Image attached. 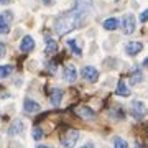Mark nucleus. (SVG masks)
I'll use <instances>...</instances> for the list:
<instances>
[{"label": "nucleus", "instance_id": "nucleus-1", "mask_svg": "<svg viewBox=\"0 0 148 148\" xmlns=\"http://www.w3.org/2000/svg\"><path fill=\"white\" fill-rule=\"evenodd\" d=\"M87 13H89V3L81 0L71 12L58 16L54 20V32H56V35L61 36V35H66L71 30H74L76 27H79L81 23L86 20Z\"/></svg>", "mask_w": 148, "mask_h": 148}, {"label": "nucleus", "instance_id": "nucleus-2", "mask_svg": "<svg viewBox=\"0 0 148 148\" xmlns=\"http://www.w3.org/2000/svg\"><path fill=\"white\" fill-rule=\"evenodd\" d=\"M79 140V132L77 130H74V128H69L66 132L63 133V137H61V143H63L64 148H73L76 143Z\"/></svg>", "mask_w": 148, "mask_h": 148}, {"label": "nucleus", "instance_id": "nucleus-3", "mask_svg": "<svg viewBox=\"0 0 148 148\" xmlns=\"http://www.w3.org/2000/svg\"><path fill=\"white\" fill-rule=\"evenodd\" d=\"M130 112H132V115L135 117V119H143L145 117V114H147V107H145V104H143L142 101H133L132 102V107H130Z\"/></svg>", "mask_w": 148, "mask_h": 148}, {"label": "nucleus", "instance_id": "nucleus-4", "mask_svg": "<svg viewBox=\"0 0 148 148\" xmlns=\"http://www.w3.org/2000/svg\"><path fill=\"white\" fill-rule=\"evenodd\" d=\"M122 30H123L125 35H132L135 32V16L132 13L123 16V20H122Z\"/></svg>", "mask_w": 148, "mask_h": 148}, {"label": "nucleus", "instance_id": "nucleus-5", "mask_svg": "<svg viewBox=\"0 0 148 148\" xmlns=\"http://www.w3.org/2000/svg\"><path fill=\"white\" fill-rule=\"evenodd\" d=\"M81 74H82V77H84L86 81H89V82H95V81L99 79V71H97L94 66H84L82 71H81Z\"/></svg>", "mask_w": 148, "mask_h": 148}, {"label": "nucleus", "instance_id": "nucleus-6", "mask_svg": "<svg viewBox=\"0 0 148 148\" xmlns=\"http://www.w3.org/2000/svg\"><path fill=\"white\" fill-rule=\"evenodd\" d=\"M74 112L81 117V119H84V120H94L95 119V112L87 106H79L74 109Z\"/></svg>", "mask_w": 148, "mask_h": 148}, {"label": "nucleus", "instance_id": "nucleus-7", "mask_svg": "<svg viewBox=\"0 0 148 148\" xmlns=\"http://www.w3.org/2000/svg\"><path fill=\"white\" fill-rule=\"evenodd\" d=\"M64 79L68 81V82H74V81L77 79V69H76L74 64H68L64 68Z\"/></svg>", "mask_w": 148, "mask_h": 148}, {"label": "nucleus", "instance_id": "nucleus-8", "mask_svg": "<svg viewBox=\"0 0 148 148\" xmlns=\"http://www.w3.org/2000/svg\"><path fill=\"white\" fill-rule=\"evenodd\" d=\"M142 49H143V45L140 41H130V43H127V46H125V51H127V54H130V56H137Z\"/></svg>", "mask_w": 148, "mask_h": 148}, {"label": "nucleus", "instance_id": "nucleus-9", "mask_svg": "<svg viewBox=\"0 0 148 148\" xmlns=\"http://www.w3.org/2000/svg\"><path fill=\"white\" fill-rule=\"evenodd\" d=\"M23 107H25V112H28V114H35V112H38L41 109L40 104H38L36 101H33V99H25Z\"/></svg>", "mask_w": 148, "mask_h": 148}, {"label": "nucleus", "instance_id": "nucleus-10", "mask_svg": "<svg viewBox=\"0 0 148 148\" xmlns=\"http://www.w3.org/2000/svg\"><path fill=\"white\" fill-rule=\"evenodd\" d=\"M33 48H35V41H33L32 36H25L21 40V45H20V49L23 53H28V51H32Z\"/></svg>", "mask_w": 148, "mask_h": 148}, {"label": "nucleus", "instance_id": "nucleus-11", "mask_svg": "<svg viewBox=\"0 0 148 148\" xmlns=\"http://www.w3.org/2000/svg\"><path fill=\"white\" fill-rule=\"evenodd\" d=\"M63 90L61 89H54L53 92H51V97H49V102H51V106L58 107L59 104H61V101H63Z\"/></svg>", "mask_w": 148, "mask_h": 148}, {"label": "nucleus", "instance_id": "nucleus-12", "mask_svg": "<svg viewBox=\"0 0 148 148\" xmlns=\"http://www.w3.org/2000/svg\"><path fill=\"white\" fill-rule=\"evenodd\" d=\"M23 128H25V125H23L21 120H13V123H12L10 128H8V133H10V135H20V133L23 132Z\"/></svg>", "mask_w": 148, "mask_h": 148}, {"label": "nucleus", "instance_id": "nucleus-13", "mask_svg": "<svg viewBox=\"0 0 148 148\" xmlns=\"http://www.w3.org/2000/svg\"><path fill=\"white\" fill-rule=\"evenodd\" d=\"M119 95H122V97H128L130 95V90H128L127 84H125V81H119V84H117V90H115Z\"/></svg>", "mask_w": 148, "mask_h": 148}, {"label": "nucleus", "instance_id": "nucleus-14", "mask_svg": "<svg viewBox=\"0 0 148 148\" xmlns=\"http://www.w3.org/2000/svg\"><path fill=\"white\" fill-rule=\"evenodd\" d=\"M104 28H106V30H109V32H112V30L119 28V20H117V18H107V20L104 21Z\"/></svg>", "mask_w": 148, "mask_h": 148}, {"label": "nucleus", "instance_id": "nucleus-15", "mask_svg": "<svg viewBox=\"0 0 148 148\" xmlns=\"http://www.w3.org/2000/svg\"><path fill=\"white\" fill-rule=\"evenodd\" d=\"M56 49H58L56 41L51 40V38H48V40H46V53L48 54H53V53H56Z\"/></svg>", "mask_w": 148, "mask_h": 148}, {"label": "nucleus", "instance_id": "nucleus-16", "mask_svg": "<svg viewBox=\"0 0 148 148\" xmlns=\"http://www.w3.org/2000/svg\"><path fill=\"white\" fill-rule=\"evenodd\" d=\"M12 73H13V66H10V64L0 66V77H7V76H10Z\"/></svg>", "mask_w": 148, "mask_h": 148}, {"label": "nucleus", "instance_id": "nucleus-17", "mask_svg": "<svg viewBox=\"0 0 148 148\" xmlns=\"http://www.w3.org/2000/svg\"><path fill=\"white\" fill-rule=\"evenodd\" d=\"M8 32H10V27H8V23L3 20V16L0 15V35H7Z\"/></svg>", "mask_w": 148, "mask_h": 148}, {"label": "nucleus", "instance_id": "nucleus-18", "mask_svg": "<svg viewBox=\"0 0 148 148\" xmlns=\"http://www.w3.org/2000/svg\"><path fill=\"white\" fill-rule=\"evenodd\" d=\"M114 148H128V143L120 137H115L114 138Z\"/></svg>", "mask_w": 148, "mask_h": 148}, {"label": "nucleus", "instance_id": "nucleus-19", "mask_svg": "<svg viewBox=\"0 0 148 148\" xmlns=\"http://www.w3.org/2000/svg\"><path fill=\"white\" fill-rule=\"evenodd\" d=\"M68 45L71 46V49H73V53L76 54V56H81V54H82L81 48L77 46V45H76V41H74V40H68Z\"/></svg>", "mask_w": 148, "mask_h": 148}, {"label": "nucleus", "instance_id": "nucleus-20", "mask_svg": "<svg viewBox=\"0 0 148 148\" xmlns=\"http://www.w3.org/2000/svg\"><path fill=\"white\" fill-rule=\"evenodd\" d=\"M33 138H35V140H41V138H43V130L40 127L33 128Z\"/></svg>", "mask_w": 148, "mask_h": 148}, {"label": "nucleus", "instance_id": "nucleus-21", "mask_svg": "<svg viewBox=\"0 0 148 148\" xmlns=\"http://www.w3.org/2000/svg\"><path fill=\"white\" fill-rule=\"evenodd\" d=\"M140 79H142V73H138V71H137V73L132 76V84H137V82H140Z\"/></svg>", "mask_w": 148, "mask_h": 148}, {"label": "nucleus", "instance_id": "nucleus-22", "mask_svg": "<svg viewBox=\"0 0 148 148\" xmlns=\"http://www.w3.org/2000/svg\"><path fill=\"white\" fill-rule=\"evenodd\" d=\"M2 16H3V20H5L7 23H10V21L13 20V13H12V12H5Z\"/></svg>", "mask_w": 148, "mask_h": 148}, {"label": "nucleus", "instance_id": "nucleus-23", "mask_svg": "<svg viewBox=\"0 0 148 148\" xmlns=\"http://www.w3.org/2000/svg\"><path fill=\"white\" fill-rule=\"evenodd\" d=\"M140 21H142V23L148 21V8H147V10H143L142 13H140Z\"/></svg>", "mask_w": 148, "mask_h": 148}, {"label": "nucleus", "instance_id": "nucleus-24", "mask_svg": "<svg viewBox=\"0 0 148 148\" xmlns=\"http://www.w3.org/2000/svg\"><path fill=\"white\" fill-rule=\"evenodd\" d=\"M5 54H7V48H5L3 43H0V58H3Z\"/></svg>", "mask_w": 148, "mask_h": 148}, {"label": "nucleus", "instance_id": "nucleus-25", "mask_svg": "<svg viewBox=\"0 0 148 148\" xmlns=\"http://www.w3.org/2000/svg\"><path fill=\"white\" fill-rule=\"evenodd\" d=\"M81 148H94V145H92V143H86V145H82Z\"/></svg>", "mask_w": 148, "mask_h": 148}, {"label": "nucleus", "instance_id": "nucleus-26", "mask_svg": "<svg viewBox=\"0 0 148 148\" xmlns=\"http://www.w3.org/2000/svg\"><path fill=\"white\" fill-rule=\"evenodd\" d=\"M0 3H2V5H8V3H10V0H0Z\"/></svg>", "mask_w": 148, "mask_h": 148}, {"label": "nucleus", "instance_id": "nucleus-27", "mask_svg": "<svg viewBox=\"0 0 148 148\" xmlns=\"http://www.w3.org/2000/svg\"><path fill=\"white\" fill-rule=\"evenodd\" d=\"M36 148H49V147H46V145H38Z\"/></svg>", "mask_w": 148, "mask_h": 148}, {"label": "nucleus", "instance_id": "nucleus-28", "mask_svg": "<svg viewBox=\"0 0 148 148\" xmlns=\"http://www.w3.org/2000/svg\"><path fill=\"white\" fill-rule=\"evenodd\" d=\"M143 66H148V58L145 59V61H143Z\"/></svg>", "mask_w": 148, "mask_h": 148}, {"label": "nucleus", "instance_id": "nucleus-29", "mask_svg": "<svg viewBox=\"0 0 148 148\" xmlns=\"http://www.w3.org/2000/svg\"><path fill=\"white\" fill-rule=\"evenodd\" d=\"M137 148H140V145H137Z\"/></svg>", "mask_w": 148, "mask_h": 148}, {"label": "nucleus", "instance_id": "nucleus-30", "mask_svg": "<svg viewBox=\"0 0 148 148\" xmlns=\"http://www.w3.org/2000/svg\"><path fill=\"white\" fill-rule=\"evenodd\" d=\"M147 133H148V128H147Z\"/></svg>", "mask_w": 148, "mask_h": 148}]
</instances>
